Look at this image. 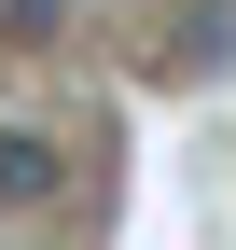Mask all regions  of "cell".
<instances>
[{
  "label": "cell",
  "instance_id": "7a4b0ae2",
  "mask_svg": "<svg viewBox=\"0 0 236 250\" xmlns=\"http://www.w3.org/2000/svg\"><path fill=\"white\" fill-rule=\"evenodd\" d=\"M167 70H195V83H209V70H236V0H195V14L167 28Z\"/></svg>",
  "mask_w": 236,
  "mask_h": 250
},
{
  "label": "cell",
  "instance_id": "6da1fadb",
  "mask_svg": "<svg viewBox=\"0 0 236 250\" xmlns=\"http://www.w3.org/2000/svg\"><path fill=\"white\" fill-rule=\"evenodd\" d=\"M56 195H70L56 139H42V125H0V208H56Z\"/></svg>",
  "mask_w": 236,
  "mask_h": 250
}]
</instances>
